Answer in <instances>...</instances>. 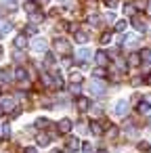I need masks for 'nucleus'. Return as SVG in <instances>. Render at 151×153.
I'll use <instances>...</instances> for the list:
<instances>
[{
    "label": "nucleus",
    "mask_w": 151,
    "mask_h": 153,
    "mask_svg": "<svg viewBox=\"0 0 151 153\" xmlns=\"http://www.w3.org/2000/svg\"><path fill=\"white\" fill-rule=\"evenodd\" d=\"M115 134H118V128H109V132H107V136H109V138H113Z\"/></svg>",
    "instance_id": "nucleus-39"
},
{
    "label": "nucleus",
    "mask_w": 151,
    "mask_h": 153,
    "mask_svg": "<svg viewBox=\"0 0 151 153\" xmlns=\"http://www.w3.org/2000/svg\"><path fill=\"white\" fill-rule=\"evenodd\" d=\"M147 11H149V13H151V2H149V4H147Z\"/></svg>",
    "instance_id": "nucleus-45"
},
{
    "label": "nucleus",
    "mask_w": 151,
    "mask_h": 153,
    "mask_svg": "<svg viewBox=\"0 0 151 153\" xmlns=\"http://www.w3.org/2000/svg\"><path fill=\"white\" fill-rule=\"evenodd\" d=\"M151 111V103L147 101V99H143L141 103H138V113H149Z\"/></svg>",
    "instance_id": "nucleus-16"
},
{
    "label": "nucleus",
    "mask_w": 151,
    "mask_h": 153,
    "mask_svg": "<svg viewBox=\"0 0 151 153\" xmlns=\"http://www.w3.org/2000/svg\"><path fill=\"white\" fill-rule=\"evenodd\" d=\"M124 11H126V15H134V7H132V4H128Z\"/></svg>",
    "instance_id": "nucleus-37"
},
{
    "label": "nucleus",
    "mask_w": 151,
    "mask_h": 153,
    "mask_svg": "<svg viewBox=\"0 0 151 153\" xmlns=\"http://www.w3.org/2000/svg\"><path fill=\"white\" fill-rule=\"evenodd\" d=\"M44 65H46V67L55 65V57H53V55H46V61H44Z\"/></svg>",
    "instance_id": "nucleus-29"
},
{
    "label": "nucleus",
    "mask_w": 151,
    "mask_h": 153,
    "mask_svg": "<svg viewBox=\"0 0 151 153\" xmlns=\"http://www.w3.org/2000/svg\"><path fill=\"white\" fill-rule=\"evenodd\" d=\"M147 84H149V86H151V74H149V76H147Z\"/></svg>",
    "instance_id": "nucleus-43"
},
{
    "label": "nucleus",
    "mask_w": 151,
    "mask_h": 153,
    "mask_svg": "<svg viewBox=\"0 0 151 153\" xmlns=\"http://www.w3.org/2000/svg\"><path fill=\"white\" fill-rule=\"evenodd\" d=\"M78 149H80V140H78L76 136H71V138L67 140V151L74 153V151H78Z\"/></svg>",
    "instance_id": "nucleus-13"
},
{
    "label": "nucleus",
    "mask_w": 151,
    "mask_h": 153,
    "mask_svg": "<svg viewBox=\"0 0 151 153\" xmlns=\"http://www.w3.org/2000/svg\"><path fill=\"white\" fill-rule=\"evenodd\" d=\"M15 78L23 84V82H28V71H25L23 67H17V69H15Z\"/></svg>",
    "instance_id": "nucleus-14"
},
{
    "label": "nucleus",
    "mask_w": 151,
    "mask_h": 153,
    "mask_svg": "<svg viewBox=\"0 0 151 153\" xmlns=\"http://www.w3.org/2000/svg\"><path fill=\"white\" fill-rule=\"evenodd\" d=\"M36 126H38V128H46V126H48V120H46V117H38V120H36Z\"/></svg>",
    "instance_id": "nucleus-28"
},
{
    "label": "nucleus",
    "mask_w": 151,
    "mask_h": 153,
    "mask_svg": "<svg viewBox=\"0 0 151 153\" xmlns=\"http://www.w3.org/2000/svg\"><path fill=\"white\" fill-rule=\"evenodd\" d=\"M2 113H4V111H2V107H0V115H2Z\"/></svg>",
    "instance_id": "nucleus-46"
},
{
    "label": "nucleus",
    "mask_w": 151,
    "mask_h": 153,
    "mask_svg": "<svg viewBox=\"0 0 151 153\" xmlns=\"http://www.w3.org/2000/svg\"><path fill=\"white\" fill-rule=\"evenodd\" d=\"M105 21H107V23H113V21H115V15H113V13H107V15H105Z\"/></svg>",
    "instance_id": "nucleus-34"
},
{
    "label": "nucleus",
    "mask_w": 151,
    "mask_h": 153,
    "mask_svg": "<svg viewBox=\"0 0 151 153\" xmlns=\"http://www.w3.org/2000/svg\"><path fill=\"white\" fill-rule=\"evenodd\" d=\"M128 63H130V65H138V63H141V57L134 53V55H130V57H128Z\"/></svg>",
    "instance_id": "nucleus-27"
},
{
    "label": "nucleus",
    "mask_w": 151,
    "mask_h": 153,
    "mask_svg": "<svg viewBox=\"0 0 151 153\" xmlns=\"http://www.w3.org/2000/svg\"><path fill=\"white\" fill-rule=\"evenodd\" d=\"M23 7H25V11H28V13H36V9H38V4L34 2V0H28Z\"/></svg>",
    "instance_id": "nucleus-22"
},
{
    "label": "nucleus",
    "mask_w": 151,
    "mask_h": 153,
    "mask_svg": "<svg viewBox=\"0 0 151 153\" xmlns=\"http://www.w3.org/2000/svg\"><path fill=\"white\" fill-rule=\"evenodd\" d=\"M23 153H38V149H36V147H25Z\"/></svg>",
    "instance_id": "nucleus-40"
},
{
    "label": "nucleus",
    "mask_w": 151,
    "mask_h": 153,
    "mask_svg": "<svg viewBox=\"0 0 151 153\" xmlns=\"http://www.w3.org/2000/svg\"><path fill=\"white\" fill-rule=\"evenodd\" d=\"M69 82H71V84H82V74H78V71L71 74V76H69Z\"/></svg>",
    "instance_id": "nucleus-24"
},
{
    "label": "nucleus",
    "mask_w": 151,
    "mask_h": 153,
    "mask_svg": "<svg viewBox=\"0 0 151 153\" xmlns=\"http://www.w3.org/2000/svg\"><path fill=\"white\" fill-rule=\"evenodd\" d=\"M0 107H2V111H13L15 109V101L11 97H2L0 99Z\"/></svg>",
    "instance_id": "nucleus-7"
},
{
    "label": "nucleus",
    "mask_w": 151,
    "mask_h": 153,
    "mask_svg": "<svg viewBox=\"0 0 151 153\" xmlns=\"http://www.w3.org/2000/svg\"><path fill=\"white\" fill-rule=\"evenodd\" d=\"M0 80H2V82H11V80H13V69H11V67L0 69Z\"/></svg>",
    "instance_id": "nucleus-11"
},
{
    "label": "nucleus",
    "mask_w": 151,
    "mask_h": 153,
    "mask_svg": "<svg viewBox=\"0 0 151 153\" xmlns=\"http://www.w3.org/2000/svg\"><path fill=\"white\" fill-rule=\"evenodd\" d=\"M88 90H90L92 94H97V97H101V94L105 92V84H103V82H99V80L94 78V80H92V82L88 84Z\"/></svg>",
    "instance_id": "nucleus-2"
},
{
    "label": "nucleus",
    "mask_w": 151,
    "mask_h": 153,
    "mask_svg": "<svg viewBox=\"0 0 151 153\" xmlns=\"http://www.w3.org/2000/svg\"><path fill=\"white\" fill-rule=\"evenodd\" d=\"M53 46H55V51H57L59 55H63V57H69V53H71V46H69V42H67L65 38H57V40L53 42Z\"/></svg>",
    "instance_id": "nucleus-1"
},
{
    "label": "nucleus",
    "mask_w": 151,
    "mask_h": 153,
    "mask_svg": "<svg viewBox=\"0 0 151 153\" xmlns=\"http://www.w3.org/2000/svg\"><path fill=\"white\" fill-rule=\"evenodd\" d=\"M138 57H141L143 63H149V65H151V51H149V48H143V51L138 53Z\"/></svg>",
    "instance_id": "nucleus-17"
},
{
    "label": "nucleus",
    "mask_w": 151,
    "mask_h": 153,
    "mask_svg": "<svg viewBox=\"0 0 151 153\" xmlns=\"http://www.w3.org/2000/svg\"><path fill=\"white\" fill-rule=\"evenodd\" d=\"M90 57H92V51H90V48H80V51L76 53V61H78V63H86Z\"/></svg>",
    "instance_id": "nucleus-3"
},
{
    "label": "nucleus",
    "mask_w": 151,
    "mask_h": 153,
    "mask_svg": "<svg viewBox=\"0 0 151 153\" xmlns=\"http://www.w3.org/2000/svg\"><path fill=\"white\" fill-rule=\"evenodd\" d=\"M9 134H11L9 124H2V126H0V136H2V138H9Z\"/></svg>",
    "instance_id": "nucleus-23"
},
{
    "label": "nucleus",
    "mask_w": 151,
    "mask_h": 153,
    "mask_svg": "<svg viewBox=\"0 0 151 153\" xmlns=\"http://www.w3.org/2000/svg\"><path fill=\"white\" fill-rule=\"evenodd\" d=\"M82 151H84V153H92V145H90V143H84V145H82Z\"/></svg>",
    "instance_id": "nucleus-32"
},
{
    "label": "nucleus",
    "mask_w": 151,
    "mask_h": 153,
    "mask_svg": "<svg viewBox=\"0 0 151 153\" xmlns=\"http://www.w3.org/2000/svg\"><path fill=\"white\" fill-rule=\"evenodd\" d=\"M48 143H51V136H48L46 132H40V134H38V145H42V147H46Z\"/></svg>",
    "instance_id": "nucleus-19"
},
{
    "label": "nucleus",
    "mask_w": 151,
    "mask_h": 153,
    "mask_svg": "<svg viewBox=\"0 0 151 153\" xmlns=\"http://www.w3.org/2000/svg\"><path fill=\"white\" fill-rule=\"evenodd\" d=\"M138 149H141V151H149V149H151V145L143 140V143H138Z\"/></svg>",
    "instance_id": "nucleus-31"
},
{
    "label": "nucleus",
    "mask_w": 151,
    "mask_h": 153,
    "mask_svg": "<svg viewBox=\"0 0 151 153\" xmlns=\"http://www.w3.org/2000/svg\"><path fill=\"white\" fill-rule=\"evenodd\" d=\"M53 82H55V88H63V80L59 74H53Z\"/></svg>",
    "instance_id": "nucleus-25"
},
{
    "label": "nucleus",
    "mask_w": 151,
    "mask_h": 153,
    "mask_svg": "<svg viewBox=\"0 0 151 153\" xmlns=\"http://www.w3.org/2000/svg\"><path fill=\"white\" fill-rule=\"evenodd\" d=\"M69 90H71L74 94H80V84H71V86H69Z\"/></svg>",
    "instance_id": "nucleus-35"
},
{
    "label": "nucleus",
    "mask_w": 151,
    "mask_h": 153,
    "mask_svg": "<svg viewBox=\"0 0 151 153\" xmlns=\"http://www.w3.org/2000/svg\"><path fill=\"white\" fill-rule=\"evenodd\" d=\"M90 132H92L94 136H101V134H103V126H101L97 120H92V122H90Z\"/></svg>",
    "instance_id": "nucleus-12"
},
{
    "label": "nucleus",
    "mask_w": 151,
    "mask_h": 153,
    "mask_svg": "<svg viewBox=\"0 0 151 153\" xmlns=\"http://www.w3.org/2000/svg\"><path fill=\"white\" fill-rule=\"evenodd\" d=\"M7 32H11V23H2V25H0V34H7Z\"/></svg>",
    "instance_id": "nucleus-30"
},
{
    "label": "nucleus",
    "mask_w": 151,
    "mask_h": 153,
    "mask_svg": "<svg viewBox=\"0 0 151 153\" xmlns=\"http://www.w3.org/2000/svg\"><path fill=\"white\" fill-rule=\"evenodd\" d=\"M76 107H78V111H88V109H90V99L78 97V99H76Z\"/></svg>",
    "instance_id": "nucleus-5"
},
{
    "label": "nucleus",
    "mask_w": 151,
    "mask_h": 153,
    "mask_svg": "<svg viewBox=\"0 0 151 153\" xmlns=\"http://www.w3.org/2000/svg\"><path fill=\"white\" fill-rule=\"evenodd\" d=\"M32 48H34L36 53H44V51L48 48V44H46V40H44V38H36V40L32 42Z\"/></svg>",
    "instance_id": "nucleus-4"
},
{
    "label": "nucleus",
    "mask_w": 151,
    "mask_h": 153,
    "mask_svg": "<svg viewBox=\"0 0 151 153\" xmlns=\"http://www.w3.org/2000/svg\"><path fill=\"white\" fill-rule=\"evenodd\" d=\"M147 4H149V2H147V0H138V2H136V7H134V9H147Z\"/></svg>",
    "instance_id": "nucleus-33"
},
{
    "label": "nucleus",
    "mask_w": 151,
    "mask_h": 153,
    "mask_svg": "<svg viewBox=\"0 0 151 153\" xmlns=\"http://www.w3.org/2000/svg\"><path fill=\"white\" fill-rule=\"evenodd\" d=\"M88 23H92V25L99 23V17H97V15H90V17H88Z\"/></svg>",
    "instance_id": "nucleus-38"
},
{
    "label": "nucleus",
    "mask_w": 151,
    "mask_h": 153,
    "mask_svg": "<svg viewBox=\"0 0 151 153\" xmlns=\"http://www.w3.org/2000/svg\"><path fill=\"white\" fill-rule=\"evenodd\" d=\"M97 153H107V151H105V149H99V151H97Z\"/></svg>",
    "instance_id": "nucleus-44"
},
{
    "label": "nucleus",
    "mask_w": 151,
    "mask_h": 153,
    "mask_svg": "<svg viewBox=\"0 0 151 153\" xmlns=\"http://www.w3.org/2000/svg\"><path fill=\"white\" fill-rule=\"evenodd\" d=\"M105 4H107V7H109V9H113V7H115V4H118V2H115V0H105Z\"/></svg>",
    "instance_id": "nucleus-42"
},
{
    "label": "nucleus",
    "mask_w": 151,
    "mask_h": 153,
    "mask_svg": "<svg viewBox=\"0 0 151 153\" xmlns=\"http://www.w3.org/2000/svg\"><path fill=\"white\" fill-rule=\"evenodd\" d=\"M0 57H2V48H0Z\"/></svg>",
    "instance_id": "nucleus-47"
},
{
    "label": "nucleus",
    "mask_w": 151,
    "mask_h": 153,
    "mask_svg": "<svg viewBox=\"0 0 151 153\" xmlns=\"http://www.w3.org/2000/svg\"><path fill=\"white\" fill-rule=\"evenodd\" d=\"M113 111H115V115H126L128 113V101H118L115 103V107H113Z\"/></svg>",
    "instance_id": "nucleus-6"
},
{
    "label": "nucleus",
    "mask_w": 151,
    "mask_h": 153,
    "mask_svg": "<svg viewBox=\"0 0 151 153\" xmlns=\"http://www.w3.org/2000/svg\"><path fill=\"white\" fill-rule=\"evenodd\" d=\"M71 128H74L71 120H67V117H65V120H61V122H59V132H61V134H67Z\"/></svg>",
    "instance_id": "nucleus-10"
},
{
    "label": "nucleus",
    "mask_w": 151,
    "mask_h": 153,
    "mask_svg": "<svg viewBox=\"0 0 151 153\" xmlns=\"http://www.w3.org/2000/svg\"><path fill=\"white\" fill-rule=\"evenodd\" d=\"M92 76H94L97 80H101V78H105V76H107V71H105V67H101V65H99V67L92 71Z\"/></svg>",
    "instance_id": "nucleus-21"
},
{
    "label": "nucleus",
    "mask_w": 151,
    "mask_h": 153,
    "mask_svg": "<svg viewBox=\"0 0 151 153\" xmlns=\"http://www.w3.org/2000/svg\"><path fill=\"white\" fill-rule=\"evenodd\" d=\"M74 40H76L78 44H86V42H88V34L82 32V30H76V32H74Z\"/></svg>",
    "instance_id": "nucleus-8"
},
{
    "label": "nucleus",
    "mask_w": 151,
    "mask_h": 153,
    "mask_svg": "<svg viewBox=\"0 0 151 153\" xmlns=\"http://www.w3.org/2000/svg\"><path fill=\"white\" fill-rule=\"evenodd\" d=\"M126 25H128V23H126L124 19H120V21H115V32H124V30H126Z\"/></svg>",
    "instance_id": "nucleus-26"
},
{
    "label": "nucleus",
    "mask_w": 151,
    "mask_h": 153,
    "mask_svg": "<svg viewBox=\"0 0 151 153\" xmlns=\"http://www.w3.org/2000/svg\"><path fill=\"white\" fill-rule=\"evenodd\" d=\"M94 61H97V65L105 67V65L109 63V59H107V53H105V51H99V53L94 55Z\"/></svg>",
    "instance_id": "nucleus-9"
},
{
    "label": "nucleus",
    "mask_w": 151,
    "mask_h": 153,
    "mask_svg": "<svg viewBox=\"0 0 151 153\" xmlns=\"http://www.w3.org/2000/svg\"><path fill=\"white\" fill-rule=\"evenodd\" d=\"M25 34H36V27H34V25H28V27H25Z\"/></svg>",
    "instance_id": "nucleus-41"
},
{
    "label": "nucleus",
    "mask_w": 151,
    "mask_h": 153,
    "mask_svg": "<svg viewBox=\"0 0 151 153\" xmlns=\"http://www.w3.org/2000/svg\"><path fill=\"white\" fill-rule=\"evenodd\" d=\"M132 25H134V30H138V32H147V25H145V21H141V19H132Z\"/></svg>",
    "instance_id": "nucleus-18"
},
{
    "label": "nucleus",
    "mask_w": 151,
    "mask_h": 153,
    "mask_svg": "<svg viewBox=\"0 0 151 153\" xmlns=\"http://www.w3.org/2000/svg\"><path fill=\"white\" fill-rule=\"evenodd\" d=\"M13 44H15V48H19V51H21V48H25V46H28V40H25V36H17V38L13 40Z\"/></svg>",
    "instance_id": "nucleus-15"
},
{
    "label": "nucleus",
    "mask_w": 151,
    "mask_h": 153,
    "mask_svg": "<svg viewBox=\"0 0 151 153\" xmlns=\"http://www.w3.org/2000/svg\"><path fill=\"white\" fill-rule=\"evenodd\" d=\"M42 19H44L42 13H38V11H36V13H30V21H32V23H42Z\"/></svg>",
    "instance_id": "nucleus-20"
},
{
    "label": "nucleus",
    "mask_w": 151,
    "mask_h": 153,
    "mask_svg": "<svg viewBox=\"0 0 151 153\" xmlns=\"http://www.w3.org/2000/svg\"><path fill=\"white\" fill-rule=\"evenodd\" d=\"M111 40V34H105V36H101V44H107Z\"/></svg>",
    "instance_id": "nucleus-36"
}]
</instances>
